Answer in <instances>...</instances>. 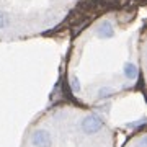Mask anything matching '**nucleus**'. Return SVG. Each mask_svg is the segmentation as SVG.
<instances>
[{"label": "nucleus", "mask_w": 147, "mask_h": 147, "mask_svg": "<svg viewBox=\"0 0 147 147\" xmlns=\"http://www.w3.org/2000/svg\"><path fill=\"white\" fill-rule=\"evenodd\" d=\"M96 34L100 38H111L115 34V30H113V25L110 21H101L100 25L96 26Z\"/></svg>", "instance_id": "1"}]
</instances>
